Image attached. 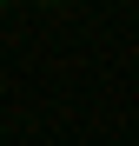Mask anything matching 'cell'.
<instances>
[{
    "mask_svg": "<svg viewBox=\"0 0 139 146\" xmlns=\"http://www.w3.org/2000/svg\"><path fill=\"white\" fill-rule=\"evenodd\" d=\"M40 7H66V0H40Z\"/></svg>",
    "mask_w": 139,
    "mask_h": 146,
    "instance_id": "1",
    "label": "cell"
},
{
    "mask_svg": "<svg viewBox=\"0 0 139 146\" xmlns=\"http://www.w3.org/2000/svg\"><path fill=\"white\" fill-rule=\"evenodd\" d=\"M0 7H7V0H0Z\"/></svg>",
    "mask_w": 139,
    "mask_h": 146,
    "instance_id": "2",
    "label": "cell"
}]
</instances>
